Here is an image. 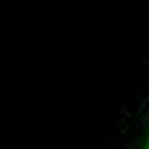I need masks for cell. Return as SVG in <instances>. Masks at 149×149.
Instances as JSON below:
<instances>
[{"mask_svg": "<svg viewBox=\"0 0 149 149\" xmlns=\"http://www.w3.org/2000/svg\"><path fill=\"white\" fill-rule=\"evenodd\" d=\"M147 149H149V141H147Z\"/></svg>", "mask_w": 149, "mask_h": 149, "instance_id": "obj_1", "label": "cell"}]
</instances>
